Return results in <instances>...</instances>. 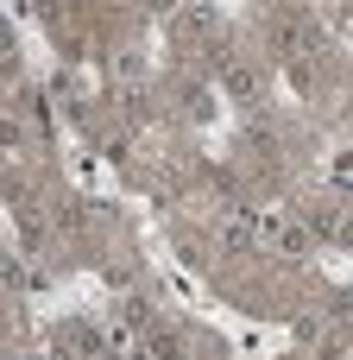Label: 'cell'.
<instances>
[{"mask_svg":"<svg viewBox=\"0 0 353 360\" xmlns=\"http://www.w3.org/2000/svg\"><path fill=\"white\" fill-rule=\"evenodd\" d=\"M6 51H13V32H6V19H0V57H6Z\"/></svg>","mask_w":353,"mask_h":360,"instance_id":"7a4b0ae2","label":"cell"},{"mask_svg":"<svg viewBox=\"0 0 353 360\" xmlns=\"http://www.w3.org/2000/svg\"><path fill=\"white\" fill-rule=\"evenodd\" d=\"M227 95L253 101V95H259V76H253V70H227Z\"/></svg>","mask_w":353,"mask_h":360,"instance_id":"6da1fadb","label":"cell"},{"mask_svg":"<svg viewBox=\"0 0 353 360\" xmlns=\"http://www.w3.org/2000/svg\"><path fill=\"white\" fill-rule=\"evenodd\" d=\"M0 360H6V354H0ZM25 360H32V354H25Z\"/></svg>","mask_w":353,"mask_h":360,"instance_id":"3957f363","label":"cell"}]
</instances>
